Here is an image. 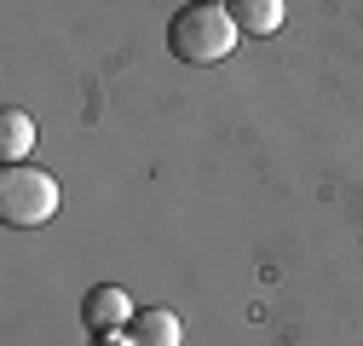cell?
<instances>
[{"label": "cell", "mask_w": 363, "mask_h": 346, "mask_svg": "<svg viewBox=\"0 0 363 346\" xmlns=\"http://www.w3.org/2000/svg\"><path fill=\"white\" fill-rule=\"evenodd\" d=\"M231 18H237L242 35L265 40V35L283 29V0H231Z\"/></svg>", "instance_id": "8992f818"}, {"label": "cell", "mask_w": 363, "mask_h": 346, "mask_svg": "<svg viewBox=\"0 0 363 346\" xmlns=\"http://www.w3.org/2000/svg\"><path fill=\"white\" fill-rule=\"evenodd\" d=\"M52 213H58V179L52 173H40L29 162L0 167V220L12 231H35V225H47Z\"/></svg>", "instance_id": "7a4b0ae2"}, {"label": "cell", "mask_w": 363, "mask_h": 346, "mask_svg": "<svg viewBox=\"0 0 363 346\" xmlns=\"http://www.w3.org/2000/svg\"><path fill=\"white\" fill-rule=\"evenodd\" d=\"M35 116L29 110H0V167H18L35 150Z\"/></svg>", "instance_id": "5b68a950"}, {"label": "cell", "mask_w": 363, "mask_h": 346, "mask_svg": "<svg viewBox=\"0 0 363 346\" xmlns=\"http://www.w3.org/2000/svg\"><path fill=\"white\" fill-rule=\"evenodd\" d=\"M185 335H179V318L167 306H145V312H133L127 323V346H179Z\"/></svg>", "instance_id": "277c9868"}, {"label": "cell", "mask_w": 363, "mask_h": 346, "mask_svg": "<svg viewBox=\"0 0 363 346\" xmlns=\"http://www.w3.org/2000/svg\"><path fill=\"white\" fill-rule=\"evenodd\" d=\"M237 18L231 6H213V0H191V6H179L167 18V52L179 64H219V58H231L237 52Z\"/></svg>", "instance_id": "6da1fadb"}, {"label": "cell", "mask_w": 363, "mask_h": 346, "mask_svg": "<svg viewBox=\"0 0 363 346\" xmlns=\"http://www.w3.org/2000/svg\"><path fill=\"white\" fill-rule=\"evenodd\" d=\"M133 312H139V306H133L127 289H116V283L86 289V300H81V318H86V329H93V335H116V329H127Z\"/></svg>", "instance_id": "3957f363"}, {"label": "cell", "mask_w": 363, "mask_h": 346, "mask_svg": "<svg viewBox=\"0 0 363 346\" xmlns=\"http://www.w3.org/2000/svg\"><path fill=\"white\" fill-rule=\"evenodd\" d=\"M213 6H231V0H213Z\"/></svg>", "instance_id": "52a82bcc"}]
</instances>
